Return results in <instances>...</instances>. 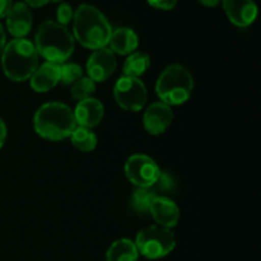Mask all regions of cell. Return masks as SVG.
Returning <instances> with one entry per match:
<instances>
[{
	"mask_svg": "<svg viewBox=\"0 0 261 261\" xmlns=\"http://www.w3.org/2000/svg\"><path fill=\"white\" fill-rule=\"evenodd\" d=\"M74 37L82 46L91 50L106 47L112 28L109 20L96 7L82 4L74 13Z\"/></svg>",
	"mask_w": 261,
	"mask_h": 261,
	"instance_id": "6da1fadb",
	"label": "cell"
},
{
	"mask_svg": "<svg viewBox=\"0 0 261 261\" xmlns=\"http://www.w3.org/2000/svg\"><path fill=\"white\" fill-rule=\"evenodd\" d=\"M33 126L40 137L59 142L70 137L76 122L70 107L61 102H48L36 111Z\"/></svg>",
	"mask_w": 261,
	"mask_h": 261,
	"instance_id": "7a4b0ae2",
	"label": "cell"
},
{
	"mask_svg": "<svg viewBox=\"0 0 261 261\" xmlns=\"http://www.w3.org/2000/svg\"><path fill=\"white\" fill-rule=\"evenodd\" d=\"M37 53L50 63L64 64L74 51V37L69 30L54 20L43 22L36 33Z\"/></svg>",
	"mask_w": 261,
	"mask_h": 261,
	"instance_id": "3957f363",
	"label": "cell"
},
{
	"mask_svg": "<svg viewBox=\"0 0 261 261\" xmlns=\"http://www.w3.org/2000/svg\"><path fill=\"white\" fill-rule=\"evenodd\" d=\"M38 53L35 45L25 38L12 40L2 53L4 74L13 82H24L37 69Z\"/></svg>",
	"mask_w": 261,
	"mask_h": 261,
	"instance_id": "277c9868",
	"label": "cell"
},
{
	"mask_svg": "<svg viewBox=\"0 0 261 261\" xmlns=\"http://www.w3.org/2000/svg\"><path fill=\"white\" fill-rule=\"evenodd\" d=\"M193 88V75L185 66L178 64L167 66L155 83V93L170 107L185 103L190 98Z\"/></svg>",
	"mask_w": 261,
	"mask_h": 261,
	"instance_id": "5b68a950",
	"label": "cell"
},
{
	"mask_svg": "<svg viewBox=\"0 0 261 261\" xmlns=\"http://www.w3.org/2000/svg\"><path fill=\"white\" fill-rule=\"evenodd\" d=\"M135 246L138 252L147 259H161L167 256L176 246V239L170 228L161 226H149L137 234Z\"/></svg>",
	"mask_w": 261,
	"mask_h": 261,
	"instance_id": "8992f818",
	"label": "cell"
},
{
	"mask_svg": "<svg viewBox=\"0 0 261 261\" xmlns=\"http://www.w3.org/2000/svg\"><path fill=\"white\" fill-rule=\"evenodd\" d=\"M114 96L117 105L126 111H140L147 103V88L139 78L121 76L115 83Z\"/></svg>",
	"mask_w": 261,
	"mask_h": 261,
	"instance_id": "52a82bcc",
	"label": "cell"
},
{
	"mask_svg": "<svg viewBox=\"0 0 261 261\" xmlns=\"http://www.w3.org/2000/svg\"><path fill=\"white\" fill-rule=\"evenodd\" d=\"M157 163L145 154H134L125 163V175L138 188H152L160 177Z\"/></svg>",
	"mask_w": 261,
	"mask_h": 261,
	"instance_id": "ba28073f",
	"label": "cell"
},
{
	"mask_svg": "<svg viewBox=\"0 0 261 261\" xmlns=\"http://www.w3.org/2000/svg\"><path fill=\"white\" fill-rule=\"evenodd\" d=\"M116 69L115 54L109 47L94 50L87 61V73L88 78L96 83H101L109 79Z\"/></svg>",
	"mask_w": 261,
	"mask_h": 261,
	"instance_id": "9c48e42d",
	"label": "cell"
},
{
	"mask_svg": "<svg viewBox=\"0 0 261 261\" xmlns=\"http://www.w3.org/2000/svg\"><path fill=\"white\" fill-rule=\"evenodd\" d=\"M172 120V109L163 102H154L145 110L144 116H143V124L149 134L160 135L166 132Z\"/></svg>",
	"mask_w": 261,
	"mask_h": 261,
	"instance_id": "30bf717a",
	"label": "cell"
},
{
	"mask_svg": "<svg viewBox=\"0 0 261 261\" xmlns=\"http://www.w3.org/2000/svg\"><path fill=\"white\" fill-rule=\"evenodd\" d=\"M228 19L237 27H249L257 15L254 0H222Z\"/></svg>",
	"mask_w": 261,
	"mask_h": 261,
	"instance_id": "8fae6325",
	"label": "cell"
},
{
	"mask_svg": "<svg viewBox=\"0 0 261 261\" xmlns=\"http://www.w3.org/2000/svg\"><path fill=\"white\" fill-rule=\"evenodd\" d=\"M150 214L158 226L165 228H172L178 223L180 209L173 200L167 196H155L149 208Z\"/></svg>",
	"mask_w": 261,
	"mask_h": 261,
	"instance_id": "7c38bea8",
	"label": "cell"
},
{
	"mask_svg": "<svg viewBox=\"0 0 261 261\" xmlns=\"http://www.w3.org/2000/svg\"><path fill=\"white\" fill-rule=\"evenodd\" d=\"M73 114L76 125H79L82 127L92 129V127L97 126L102 121L105 109L101 101L89 97V98L78 102Z\"/></svg>",
	"mask_w": 261,
	"mask_h": 261,
	"instance_id": "4fadbf2b",
	"label": "cell"
},
{
	"mask_svg": "<svg viewBox=\"0 0 261 261\" xmlns=\"http://www.w3.org/2000/svg\"><path fill=\"white\" fill-rule=\"evenodd\" d=\"M8 31L15 38H23L32 28V13L24 3L13 4L7 15Z\"/></svg>",
	"mask_w": 261,
	"mask_h": 261,
	"instance_id": "5bb4252c",
	"label": "cell"
},
{
	"mask_svg": "<svg viewBox=\"0 0 261 261\" xmlns=\"http://www.w3.org/2000/svg\"><path fill=\"white\" fill-rule=\"evenodd\" d=\"M60 82V65L46 61L45 64L36 69L31 76V87L35 92L45 93L58 86Z\"/></svg>",
	"mask_w": 261,
	"mask_h": 261,
	"instance_id": "9a60e30c",
	"label": "cell"
},
{
	"mask_svg": "<svg viewBox=\"0 0 261 261\" xmlns=\"http://www.w3.org/2000/svg\"><path fill=\"white\" fill-rule=\"evenodd\" d=\"M109 45L110 50L114 54L130 55L137 50L138 45H139V38L132 28H117V30L112 31Z\"/></svg>",
	"mask_w": 261,
	"mask_h": 261,
	"instance_id": "2e32d148",
	"label": "cell"
},
{
	"mask_svg": "<svg viewBox=\"0 0 261 261\" xmlns=\"http://www.w3.org/2000/svg\"><path fill=\"white\" fill-rule=\"evenodd\" d=\"M137 246L127 239L115 241L106 252V261H138Z\"/></svg>",
	"mask_w": 261,
	"mask_h": 261,
	"instance_id": "e0dca14e",
	"label": "cell"
},
{
	"mask_svg": "<svg viewBox=\"0 0 261 261\" xmlns=\"http://www.w3.org/2000/svg\"><path fill=\"white\" fill-rule=\"evenodd\" d=\"M150 66V58L145 53H133L125 60L122 71L125 76L139 78Z\"/></svg>",
	"mask_w": 261,
	"mask_h": 261,
	"instance_id": "ac0fdd59",
	"label": "cell"
},
{
	"mask_svg": "<svg viewBox=\"0 0 261 261\" xmlns=\"http://www.w3.org/2000/svg\"><path fill=\"white\" fill-rule=\"evenodd\" d=\"M71 143L82 152H92L97 145V137L88 127L76 126L70 135Z\"/></svg>",
	"mask_w": 261,
	"mask_h": 261,
	"instance_id": "d6986e66",
	"label": "cell"
},
{
	"mask_svg": "<svg viewBox=\"0 0 261 261\" xmlns=\"http://www.w3.org/2000/svg\"><path fill=\"white\" fill-rule=\"evenodd\" d=\"M155 196L157 195H155L154 190H152L150 188H138L133 194V208L140 213H147V212H149L150 204Z\"/></svg>",
	"mask_w": 261,
	"mask_h": 261,
	"instance_id": "ffe728a7",
	"label": "cell"
},
{
	"mask_svg": "<svg viewBox=\"0 0 261 261\" xmlns=\"http://www.w3.org/2000/svg\"><path fill=\"white\" fill-rule=\"evenodd\" d=\"M94 89H96V83L88 76H84V78L82 76L78 82L73 84L71 94L78 101H83V99L89 98L93 94Z\"/></svg>",
	"mask_w": 261,
	"mask_h": 261,
	"instance_id": "44dd1931",
	"label": "cell"
},
{
	"mask_svg": "<svg viewBox=\"0 0 261 261\" xmlns=\"http://www.w3.org/2000/svg\"><path fill=\"white\" fill-rule=\"evenodd\" d=\"M82 76H83V70L78 64L64 63L63 65H60V82H63V84L65 86L74 84Z\"/></svg>",
	"mask_w": 261,
	"mask_h": 261,
	"instance_id": "7402d4cb",
	"label": "cell"
},
{
	"mask_svg": "<svg viewBox=\"0 0 261 261\" xmlns=\"http://www.w3.org/2000/svg\"><path fill=\"white\" fill-rule=\"evenodd\" d=\"M73 17H74V13H73V9H71L70 5L66 4V3L59 5L58 10H56V18H58L59 24H61L65 27V25L68 24L71 19H73Z\"/></svg>",
	"mask_w": 261,
	"mask_h": 261,
	"instance_id": "603a6c76",
	"label": "cell"
},
{
	"mask_svg": "<svg viewBox=\"0 0 261 261\" xmlns=\"http://www.w3.org/2000/svg\"><path fill=\"white\" fill-rule=\"evenodd\" d=\"M157 185V188L162 191H170L173 189V185H175V181H173L172 176L167 172H162L161 171L160 177H158L157 182L154 184Z\"/></svg>",
	"mask_w": 261,
	"mask_h": 261,
	"instance_id": "cb8c5ba5",
	"label": "cell"
},
{
	"mask_svg": "<svg viewBox=\"0 0 261 261\" xmlns=\"http://www.w3.org/2000/svg\"><path fill=\"white\" fill-rule=\"evenodd\" d=\"M147 2L152 7L163 10L173 9L176 7V4H177V0H147Z\"/></svg>",
	"mask_w": 261,
	"mask_h": 261,
	"instance_id": "d4e9b609",
	"label": "cell"
},
{
	"mask_svg": "<svg viewBox=\"0 0 261 261\" xmlns=\"http://www.w3.org/2000/svg\"><path fill=\"white\" fill-rule=\"evenodd\" d=\"M13 7V0H0V18L7 17Z\"/></svg>",
	"mask_w": 261,
	"mask_h": 261,
	"instance_id": "484cf974",
	"label": "cell"
},
{
	"mask_svg": "<svg viewBox=\"0 0 261 261\" xmlns=\"http://www.w3.org/2000/svg\"><path fill=\"white\" fill-rule=\"evenodd\" d=\"M24 4L27 7H32V8H41L43 5H46L47 3L53 2V0H24Z\"/></svg>",
	"mask_w": 261,
	"mask_h": 261,
	"instance_id": "4316f807",
	"label": "cell"
},
{
	"mask_svg": "<svg viewBox=\"0 0 261 261\" xmlns=\"http://www.w3.org/2000/svg\"><path fill=\"white\" fill-rule=\"evenodd\" d=\"M5 139H7V126H5V122L0 117V148L4 145Z\"/></svg>",
	"mask_w": 261,
	"mask_h": 261,
	"instance_id": "83f0119b",
	"label": "cell"
},
{
	"mask_svg": "<svg viewBox=\"0 0 261 261\" xmlns=\"http://www.w3.org/2000/svg\"><path fill=\"white\" fill-rule=\"evenodd\" d=\"M5 47V32L3 30V25L0 24V54L3 53Z\"/></svg>",
	"mask_w": 261,
	"mask_h": 261,
	"instance_id": "f1b7e54d",
	"label": "cell"
},
{
	"mask_svg": "<svg viewBox=\"0 0 261 261\" xmlns=\"http://www.w3.org/2000/svg\"><path fill=\"white\" fill-rule=\"evenodd\" d=\"M199 2H200L203 5H205V7L212 8V7H217L221 0H199Z\"/></svg>",
	"mask_w": 261,
	"mask_h": 261,
	"instance_id": "f546056e",
	"label": "cell"
}]
</instances>
